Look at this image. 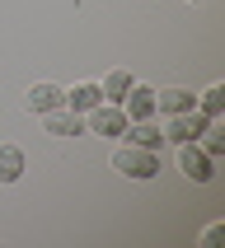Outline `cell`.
<instances>
[{
  "label": "cell",
  "mask_w": 225,
  "mask_h": 248,
  "mask_svg": "<svg viewBox=\"0 0 225 248\" xmlns=\"http://www.w3.org/2000/svg\"><path fill=\"white\" fill-rule=\"evenodd\" d=\"M112 173H122V178H131V183H150L155 173H160V150L117 140V145H112Z\"/></svg>",
  "instance_id": "cell-1"
},
{
  "label": "cell",
  "mask_w": 225,
  "mask_h": 248,
  "mask_svg": "<svg viewBox=\"0 0 225 248\" xmlns=\"http://www.w3.org/2000/svg\"><path fill=\"white\" fill-rule=\"evenodd\" d=\"M216 164H221V159L207 155L197 140H183V145H178V169H183V178L197 183V187H207V183L216 178Z\"/></svg>",
  "instance_id": "cell-2"
},
{
  "label": "cell",
  "mask_w": 225,
  "mask_h": 248,
  "mask_svg": "<svg viewBox=\"0 0 225 248\" xmlns=\"http://www.w3.org/2000/svg\"><path fill=\"white\" fill-rule=\"evenodd\" d=\"M84 131H89V136H103V140H122L127 112L117 108V103H98V108L84 112Z\"/></svg>",
  "instance_id": "cell-3"
},
{
  "label": "cell",
  "mask_w": 225,
  "mask_h": 248,
  "mask_svg": "<svg viewBox=\"0 0 225 248\" xmlns=\"http://www.w3.org/2000/svg\"><path fill=\"white\" fill-rule=\"evenodd\" d=\"M207 112H174V117H164V126H160V131H164V145H183V140H197L202 136V131H207Z\"/></svg>",
  "instance_id": "cell-4"
},
{
  "label": "cell",
  "mask_w": 225,
  "mask_h": 248,
  "mask_svg": "<svg viewBox=\"0 0 225 248\" xmlns=\"http://www.w3.org/2000/svg\"><path fill=\"white\" fill-rule=\"evenodd\" d=\"M66 103V89L52 80H38V84H28V94H24V112L28 117H42V112H52Z\"/></svg>",
  "instance_id": "cell-5"
},
{
  "label": "cell",
  "mask_w": 225,
  "mask_h": 248,
  "mask_svg": "<svg viewBox=\"0 0 225 248\" xmlns=\"http://www.w3.org/2000/svg\"><path fill=\"white\" fill-rule=\"evenodd\" d=\"M197 108V94L193 89H183V84H169V89H155V112H164V117H174V112H193Z\"/></svg>",
  "instance_id": "cell-6"
},
{
  "label": "cell",
  "mask_w": 225,
  "mask_h": 248,
  "mask_svg": "<svg viewBox=\"0 0 225 248\" xmlns=\"http://www.w3.org/2000/svg\"><path fill=\"white\" fill-rule=\"evenodd\" d=\"M42 126H47V136H84V117L70 112L66 103L52 108V112H42Z\"/></svg>",
  "instance_id": "cell-7"
},
{
  "label": "cell",
  "mask_w": 225,
  "mask_h": 248,
  "mask_svg": "<svg viewBox=\"0 0 225 248\" xmlns=\"http://www.w3.org/2000/svg\"><path fill=\"white\" fill-rule=\"evenodd\" d=\"M117 108L127 112V122H141V117H155V89H150V84H131V89H127V98L117 103Z\"/></svg>",
  "instance_id": "cell-8"
},
{
  "label": "cell",
  "mask_w": 225,
  "mask_h": 248,
  "mask_svg": "<svg viewBox=\"0 0 225 248\" xmlns=\"http://www.w3.org/2000/svg\"><path fill=\"white\" fill-rule=\"evenodd\" d=\"M122 140H131V145H145V150H164V131H160V122H155V117H141V122H127Z\"/></svg>",
  "instance_id": "cell-9"
},
{
  "label": "cell",
  "mask_w": 225,
  "mask_h": 248,
  "mask_svg": "<svg viewBox=\"0 0 225 248\" xmlns=\"http://www.w3.org/2000/svg\"><path fill=\"white\" fill-rule=\"evenodd\" d=\"M103 103V89H98V80H84V84H75V89H66V108L70 112H89V108H98Z\"/></svg>",
  "instance_id": "cell-10"
},
{
  "label": "cell",
  "mask_w": 225,
  "mask_h": 248,
  "mask_svg": "<svg viewBox=\"0 0 225 248\" xmlns=\"http://www.w3.org/2000/svg\"><path fill=\"white\" fill-rule=\"evenodd\" d=\"M24 169H28L24 150L5 140V145H0V187H10V183H19V178H24Z\"/></svg>",
  "instance_id": "cell-11"
},
{
  "label": "cell",
  "mask_w": 225,
  "mask_h": 248,
  "mask_svg": "<svg viewBox=\"0 0 225 248\" xmlns=\"http://www.w3.org/2000/svg\"><path fill=\"white\" fill-rule=\"evenodd\" d=\"M131 84H136V75H131V70H108V75L98 80V89H103V103H122Z\"/></svg>",
  "instance_id": "cell-12"
},
{
  "label": "cell",
  "mask_w": 225,
  "mask_h": 248,
  "mask_svg": "<svg viewBox=\"0 0 225 248\" xmlns=\"http://www.w3.org/2000/svg\"><path fill=\"white\" fill-rule=\"evenodd\" d=\"M197 112H207V117H221V112H225V84L221 80L211 84L207 94H197Z\"/></svg>",
  "instance_id": "cell-13"
},
{
  "label": "cell",
  "mask_w": 225,
  "mask_h": 248,
  "mask_svg": "<svg viewBox=\"0 0 225 248\" xmlns=\"http://www.w3.org/2000/svg\"><path fill=\"white\" fill-rule=\"evenodd\" d=\"M193 5H211V0H193Z\"/></svg>",
  "instance_id": "cell-14"
}]
</instances>
